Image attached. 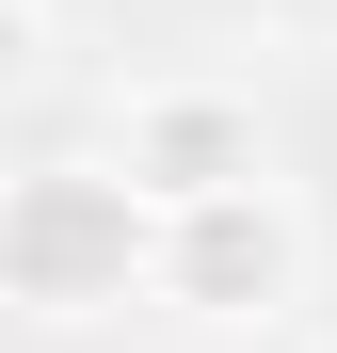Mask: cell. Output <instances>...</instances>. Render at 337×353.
<instances>
[{"instance_id":"277c9868","label":"cell","mask_w":337,"mask_h":353,"mask_svg":"<svg viewBox=\"0 0 337 353\" xmlns=\"http://www.w3.org/2000/svg\"><path fill=\"white\" fill-rule=\"evenodd\" d=\"M305 353H337V321H321V337H305Z\"/></svg>"},{"instance_id":"7a4b0ae2","label":"cell","mask_w":337,"mask_h":353,"mask_svg":"<svg viewBox=\"0 0 337 353\" xmlns=\"http://www.w3.org/2000/svg\"><path fill=\"white\" fill-rule=\"evenodd\" d=\"M112 161H129V193L177 225V209L257 193V176H273V129H257L241 81H129V97H112Z\"/></svg>"},{"instance_id":"6da1fadb","label":"cell","mask_w":337,"mask_h":353,"mask_svg":"<svg viewBox=\"0 0 337 353\" xmlns=\"http://www.w3.org/2000/svg\"><path fill=\"white\" fill-rule=\"evenodd\" d=\"M0 289H17L48 337L161 305V209L129 193V161H112V145H48L17 193H0Z\"/></svg>"},{"instance_id":"3957f363","label":"cell","mask_w":337,"mask_h":353,"mask_svg":"<svg viewBox=\"0 0 337 353\" xmlns=\"http://www.w3.org/2000/svg\"><path fill=\"white\" fill-rule=\"evenodd\" d=\"M161 305H177V321H225V337H241V321H289L305 305V209L273 193V176L225 193V209H177V225H161Z\"/></svg>"}]
</instances>
